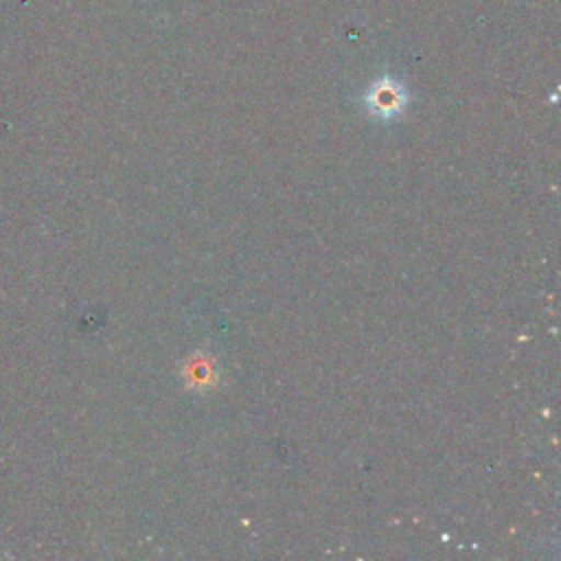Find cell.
<instances>
[{
  "label": "cell",
  "mask_w": 561,
  "mask_h": 561,
  "mask_svg": "<svg viewBox=\"0 0 561 561\" xmlns=\"http://www.w3.org/2000/svg\"><path fill=\"white\" fill-rule=\"evenodd\" d=\"M364 103L373 116L392 118L403 112L408 103V90L397 77L381 75L366 88Z\"/></svg>",
  "instance_id": "cell-1"
}]
</instances>
